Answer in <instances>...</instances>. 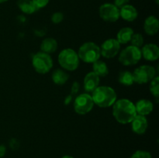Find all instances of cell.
Listing matches in <instances>:
<instances>
[{
	"instance_id": "6da1fadb",
	"label": "cell",
	"mask_w": 159,
	"mask_h": 158,
	"mask_svg": "<svg viewBox=\"0 0 159 158\" xmlns=\"http://www.w3.org/2000/svg\"><path fill=\"white\" fill-rule=\"evenodd\" d=\"M112 106L113 117L120 124L130 123L137 116L134 104L127 99L116 100Z\"/></svg>"
},
{
	"instance_id": "7a4b0ae2",
	"label": "cell",
	"mask_w": 159,
	"mask_h": 158,
	"mask_svg": "<svg viewBox=\"0 0 159 158\" xmlns=\"http://www.w3.org/2000/svg\"><path fill=\"white\" fill-rule=\"evenodd\" d=\"M94 105L101 108H108L112 106L116 101L117 95L113 88L110 86H98L92 92Z\"/></svg>"
},
{
	"instance_id": "3957f363",
	"label": "cell",
	"mask_w": 159,
	"mask_h": 158,
	"mask_svg": "<svg viewBox=\"0 0 159 158\" xmlns=\"http://www.w3.org/2000/svg\"><path fill=\"white\" fill-rule=\"evenodd\" d=\"M77 54L79 60L88 64H93L96 60H99L101 57L99 46L93 42H86L83 43L79 47Z\"/></svg>"
},
{
	"instance_id": "277c9868",
	"label": "cell",
	"mask_w": 159,
	"mask_h": 158,
	"mask_svg": "<svg viewBox=\"0 0 159 158\" xmlns=\"http://www.w3.org/2000/svg\"><path fill=\"white\" fill-rule=\"evenodd\" d=\"M57 60L63 69L68 71H75L79 65V57L77 52L71 48L62 50L59 54Z\"/></svg>"
},
{
	"instance_id": "5b68a950",
	"label": "cell",
	"mask_w": 159,
	"mask_h": 158,
	"mask_svg": "<svg viewBox=\"0 0 159 158\" xmlns=\"http://www.w3.org/2000/svg\"><path fill=\"white\" fill-rule=\"evenodd\" d=\"M141 49L130 45L120 52L118 60L124 66H132L137 64L141 60Z\"/></svg>"
},
{
	"instance_id": "8992f818",
	"label": "cell",
	"mask_w": 159,
	"mask_h": 158,
	"mask_svg": "<svg viewBox=\"0 0 159 158\" xmlns=\"http://www.w3.org/2000/svg\"><path fill=\"white\" fill-rule=\"evenodd\" d=\"M32 65L39 74H44L49 72L53 67V60L50 54L43 52L35 54L32 59Z\"/></svg>"
},
{
	"instance_id": "52a82bcc",
	"label": "cell",
	"mask_w": 159,
	"mask_h": 158,
	"mask_svg": "<svg viewBox=\"0 0 159 158\" xmlns=\"http://www.w3.org/2000/svg\"><path fill=\"white\" fill-rule=\"evenodd\" d=\"M134 82L139 85L150 82L156 76V71L155 68L150 65H141L136 68L132 73Z\"/></svg>"
},
{
	"instance_id": "ba28073f",
	"label": "cell",
	"mask_w": 159,
	"mask_h": 158,
	"mask_svg": "<svg viewBox=\"0 0 159 158\" xmlns=\"http://www.w3.org/2000/svg\"><path fill=\"white\" fill-rule=\"evenodd\" d=\"M94 106L93 98L89 93H82L74 100V109L79 115H85L92 111Z\"/></svg>"
},
{
	"instance_id": "9c48e42d",
	"label": "cell",
	"mask_w": 159,
	"mask_h": 158,
	"mask_svg": "<svg viewBox=\"0 0 159 158\" xmlns=\"http://www.w3.org/2000/svg\"><path fill=\"white\" fill-rule=\"evenodd\" d=\"M99 16L108 23H114L120 18V9L113 3H104L99 7Z\"/></svg>"
},
{
	"instance_id": "30bf717a",
	"label": "cell",
	"mask_w": 159,
	"mask_h": 158,
	"mask_svg": "<svg viewBox=\"0 0 159 158\" xmlns=\"http://www.w3.org/2000/svg\"><path fill=\"white\" fill-rule=\"evenodd\" d=\"M100 49V54L105 58H113L116 57L120 50V44L116 39L110 38L105 40L102 43Z\"/></svg>"
},
{
	"instance_id": "8fae6325",
	"label": "cell",
	"mask_w": 159,
	"mask_h": 158,
	"mask_svg": "<svg viewBox=\"0 0 159 158\" xmlns=\"http://www.w3.org/2000/svg\"><path fill=\"white\" fill-rule=\"evenodd\" d=\"M132 131L138 135H142L147 131L148 122L145 116L137 115L131 121Z\"/></svg>"
},
{
	"instance_id": "7c38bea8",
	"label": "cell",
	"mask_w": 159,
	"mask_h": 158,
	"mask_svg": "<svg viewBox=\"0 0 159 158\" xmlns=\"http://www.w3.org/2000/svg\"><path fill=\"white\" fill-rule=\"evenodd\" d=\"M141 56L148 61H155L159 57V48L155 43L144 45L141 50Z\"/></svg>"
},
{
	"instance_id": "4fadbf2b",
	"label": "cell",
	"mask_w": 159,
	"mask_h": 158,
	"mask_svg": "<svg viewBox=\"0 0 159 158\" xmlns=\"http://www.w3.org/2000/svg\"><path fill=\"white\" fill-rule=\"evenodd\" d=\"M99 82H100V80H99V76L96 75L93 71L89 72L84 77V89L87 93H92L99 86Z\"/></svg>"
},
{
	"instance_id": "5bb4252c",
	"label": "cell",
	"mask_w": 159,
	"mask_h": 158,
	"mask_svg": "<svg viewBox=\"0 0 159 158\" xmlns=\"http://www.w3.org/2000/svg\"><path fill=\"white\" fill-rule=\"evenodd\" d=\"M138 12L136 8L132 5L127 4L120 9V17L127 22H133L137 20Z\"/></svg>"
},
{
	"instance_id": "9a60e30c",
	"label": "cell",
	"mask_w": 159,
	"mask_h": 158,
	"mask_svg": "<svg viewBox=\"0 0 159 158\" xmlns=\"http://www.w3.org/2000/svg\"><path fill=\"white\" fill-rule=\"evenodd\" d=\"M159 29V21L155 15H149L145 19L144 23V30L146 34L154 36L158 33Z\"/></svg>"
},
{
	"instance_id": "2e32d148",
	"label": "cell",
	"mask_w": 159,
	"mask_h": 158,
	"mask_svg": "<svg viewBox=\"0 0 159 158\" xmlns=\"http://www.w3.org/2000/svg\"><path fill=\"white\" fill-rule=\"evenodd\" d=\"M134 105L137 115H141V116H148L151 114L154 109L153 103L148 99H141L138 101Z\"/></svg>"
},
{
	"instance_id": "e0dca14e",
	"label": "cell",
	"mask_w": 159,
	"mask_h": 158,
	"mask_svg": "<svg viewBox=\"0 0 159 158\" xmlns=\"http://www.w3.org/2000/svg\"><path fill=\"white\" fill-rule=\"evenodd\" d=\"M57 46H58V44H57V40L51 37H48L42 41L40 44V50L41 52L50 54L55 52L57 49Z\"/></svg>"
},
{
	"instance_id": "ac0fdd59",
	"label": "cell",
	"mask_w": 159,
	"mask_h": 158,
	"mask_svg": "<svg viewBox=\"0 0 159 158\" xmlns=\"http://www.w3.org/2000/svg\"><path fill=\"white\" fill-rule=\"evenodd\" d=\"M53 82L57 85H63L69 79V74L62 69H56L51 74Z\"/></svg>"
},
{
	"instance_id": "d6986e66",
	"label": "cell",
	"mask_w": 159,
	"mask_h": 158,
	"mask_svg": "<svg viewBox=\"0 0 159 158\" xmlns=\"http://www.w3.org/2000/svg\"><path fill=\"white\" fill-rule=\"evenodd\" d=\"M134 33L133 29L130 27L121 28L117 33L116 35V40L120 43V44H126L130 41L132 35Z\"/></svg>"
},
{
	"instance_id": "ffe728a7",
	"label": "cell",
	"mask_w": 159,
	"mask_h": 158,
	"mask_svg": "<svg viewBox=\"0 0 159 158\" xmlns=\"http://www.w3.org/2000/svg\"><path fill=\"white\" fill-rule=\"evenodd\" d=\"M17 6L21 12L25 14H33L37 11V8L32 2V0H18Z\"/></svg>"
},
{
	"instance_id": "44dd1931",
	"label": "cell",
	"mask_w": 159,
	"mask_h": 158,
	"mask_svg": "<svg viewBox=\"0 0 159 158\" xmlns=\"http://www.w3.org/2000/svg\"><path fill=\"white\" fill-rule=\"evenodd\" d=\"M93 72L97 76L100 77H106L109 74V69L107 64L102 60H96V62L93 64Z\"/></svg>"
},
{
	"instance_id": "7402d4cb",
	"label": "cell",
	"mask_w": 159,
	"mask_h": 158,
	"mask_svg": "<svg viewBox=\"0 0 159 158\" xmlns=\"http://www.w3.org/2000/svg\"><path fill=\"white\" fill-rule=\"evenodd\" d=\"M118 81L120 84L124 85V86H130L134 83L133 74L129 71H120L119 75H118Z\"/></svg>"
},
{
	"instance_id": "603a6c76",
	"label": "cell",
	"mask_w": 159,
	"mask_h": 158,
	"mask_svg": "<svg viewBox=\"0 0 159 158\" xmlns=\"http://www.w3.org/2000/svg\"><path fill=\"white\" fill-rule=\"evenodd\" d=\"M151 94L158 99L159 96V77L155 76L153 79L150 81V86H149Z\"/></svg>"
},
{
	"instance_id": "cb8c5ba5",
	"label": "cell",
	"mask_w": 159,
	"mask_h": 158,
	"mask_svg": "<svg viewBox=\"0 0 159 158\" xmlns=\"http://www.w3.org/2000/svg\"><path fill=\"white\" fill-rule=\"evenodd\" d=\"M130 43L132 46H136V47L141 48L144 44V37H143L142 34L141 33H134L132 35L131 39H130Z\"/></svg>"
},
{
	"instance_id": "d4e9b609",
	"label": "cell",
	"mask_w": 159,
	"mask_h": 158,
	"mask_svg": "<svg viewBox=\"0 0 159 158\" xmlns=\"http://www.w3.org/2000/svg\"><path fill=\"white\" fill-rule=\"evenodd\" d=\"M130 158H152L149 152L146 150H137L132 154Z\"/></svg>"
},
{
	"instance_id": "484cf974",
	"label": "cell",
	"mask_w": 159,
	"mask_h": 158,
	"mask_svg": "<svg viewBox=\"0 0 159 158\" xmlns=\"http://www.w3.org/2000/svg\"><path fill=\"white\" fill-rule=\"evenodd\" d=\"M64 20V14L61 12H56L51 15V20L54 24H59Z\"/></svg>"
},
{
	"instance_id": "4316f807",
	"label": "cell",
	"mask_w": 159,
	"mask_h": 158,
	"mask_svg": "<svg viewBox=\"0 0 159 158\" xmlns=\"http://www.w3.org/2000/svg\"><path fill=\"white\" fill-rule=\"evenodd\" d=\"M49 1L50 0H32V2L35 5L36 7L37 8V9H42V8H44L45 6H48Z\"/></svg>"
},
{
	"instance_id": "83f0119b",
	"label": "cell",
	"mask_w": 159,
	"mask_h": 158,
	"mask_svg": "<svg viewBox=\"0 0 159 158\" xmlns=\"http://www.w3.org/2000/svg\"><path fill=\"white\" fill-rule=\"evenodd\" d=\"M79 88H80V85L78 81H74L72 83L71 88V94L74 95V94H77L78 91H79Z\"/></svg>"
},
{
	"instance_id": "f1b7e54d",
	"label": "cell",
	"mask_w": 159,
	"mask_h": 158,
	"mask_svg": "<svg viewBox=\"0 0 159 158\" xmlns=\"http://www.w3.org/2000/svg\"><path fill=\"white\" fill-rule=\"evenodd\" d=\"M129 2H130V0H114V3H113V4H114L118 9H120L123 6L129 4Z\"/></svg>"
},
{
	"instance_id": "f546056e",
	"label": "cell",
	"mask_w": 159,
	"mask_h": 158,
	"mask_svg": "<svg viewBox=\"0 0 159 158\" xmlns=\"http://www.w3.org/2000/svg\"><path fill=\"white\" fill-rule=\"evenodd\" d=\"M72 98H73V95L71 94L67 95L66 97L65 98V99H64V104H65V105H69V104L71 102V101H72Z\"/></svg>"
},
{
	"instance_id": "4dcf8cb0",
	"label": "cell",
	"mask_w": 159,
	"mask_h": 158,
	"mask_svg": "<svg viewBox=\"0 0 159 158\" xmlns=\"http://www.w3.org/2000/svg\"><path fill=\"white\" fill-rule=\"evenodd\" d=\"M6 153V147L5 145H0V158L3 157Z\"/></svg>"
},
{
	"instance_id": "1f68e13d",
	"label": "cell",
	"mask_w": 159,
	"mask_h": 158,
	"mask_svg": "<svg viewBox=\"0 0 159 158\" xmlns=\"http://www.w3.org/2000/svg\"><path fill=\"white\" fill-rule=\"evenodd\" d=\"M61 158H74V157H73V156H70V155H65V156H62Z\"/></svg>"
},
{
	"instance_id": "d6a6232c",
	"label": "cell",
	"mask_w": 159,
	"mask_h": 158,
	"mask_svg": "<svg viewBox=\"0 0 159 158\" xmlns=\"http://www.w3.org/2000/svg\"><path fill=\"white\" fill-rule=\"evenodd\" d=\"M8 0H0V4L1 3H3V2H7Z\"/></svg>"
},
{
	"instance_id": "836d02e7",
	"label": "cell",
	"mask_w": 159,
	"mask_h": 158,
	"mask_svg": "<svg viewBox=\"0 0 159 158\" xmlns=\"http://www.w3.org/2000/svg\"><path fill=\"white\" fill-rule=\"evenodd\" d=\"M156 2H157V4H158V0H156Z\"/></svg>"
}]
</instances>
